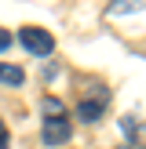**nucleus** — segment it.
Here are the masks:
<instances>
[{
    "label": "nucleus",
    "instance_id": "obj_1",
    "mask_svg": "<svg viewBox=\"0 0 146 149\" xmlns=\"http://www.w3.org/2000/svg\"><path fill=\"white\" fill-rule=\"evenodd\" d=\"M18 44L29 55H36V58H44V55L55 51V36H51L48 29H40V26H22L18 29Z\"/></svg>",
    "mask_w": 146,
    "mask_h": 149
},
{
    "label": "nucleus",
    "instance_id": "obj_2",
    "mask_svg": "<svg viewBox=\"0 0 146 149\" xmlns=\"http://www.w3.org/2000/svg\"><path fill=\"white\" fill-rule=\"evenodd\" d=\"M40 142L44 146H66L69 142V120L66 116H44V124H40Z\"/></svg>",
    "mask_w": 146,
    "mask_h": 149
},
{
    "label": "nucleus",
    "instance_id": "obj_3",
    "mask_svg": "<svg viewBox=\"0 0 146 149\" xmlns=\"http://www.w3.org/2000/svg\"><path fill=\"white\" fill-rule=\"evenodd\" d=\"M102 106H106L102 98H84V102H77V120H80V124H95V120L102 116Z\"/></svg>",
    "mask_w": 146,
    "mask_h": 149
},
{
    "label": "nucleus",
    "instance_id": "obj_4",
    "mask_svg": "<svg viewBox=\"0 0 146 149\" xmlns=\"http://www.w3.org/2000/svg\"><path fill=\"white\" fill-rule=\"evenodd\" d=\"M121 127H124V135H128V138H135V146H142V149H146V124H142V120H135V116H124Z\"/></svg>",
    "mask_w": 146,
    "mask_h": 149
},
{
    "label": "nucleus",
    "instance_id": "obj_5",
    "mask_svg": "<svg viewBox=\"0 0 146 149\" xmlns=\"http://www.w3.org/2000/svg\"><path fill=\"white\" fill-rule=\"evenodd\" d=\"M22 80H26V73H22V65L0 62V84H7V87H18Z\"/></svg>",
    "mask_w": 146,
    "mask_h": 149
},
{
    "label": "nucleus",
    "instance_id": "obj_6",
    "mask_svg": "<svg viewBox=\"0 0 146 149\" xmlns=\"http://www.w3.org/2000/svg\"><path fill=\"white\" fill-rule=\"evenodd\" d=\"M128 11H142V0H110V15H128Z\"/></svg>",
    "mask_w": 146,
    "mask_h": 149
},
{
    "label": "nucleus",
    "instance_id": "obj_7",
    "mask_svg": "<svg viewBox=\"0 0 146 149\" xmlns=\"http://www.w3.org/2000/svg\"><path fill=\"white\" fill-rule=\"evenodd\" d=\"M40 109H44V116H66V106H62L58 98H51V95L40 102Z\"/></svg>",
    "mask_w": 146,
    "mask_h": 149
},
{
    "label": "nucleus",
    "instance_id": "obj_8",
    "mask_svg": "<svg viewBox=\"0 0 146 149\" xmlns=\"http://www.w3.org/2000/svg\"><path fill=\"white\" fill-rule=\"evenodd\" d=\"M11 40H15V36H11V33H7V29H4V26H0V51H7V47H11Z\"/></svg>",
    "mask_w": 146,
    "mask_h": 149
},
{
    "label": "nucleus",
    "instance_id": "obj_9",
    "mask_svg": "<svg viewBox=\"0 0 146 149\" xmlns=\"http://www.w3.org/2000/svg\"><path fill=\"white\" fill-rule=\"evenodd\" d=\"M7 142H11V138H7V127H4V120H0V149H7Z\"/></svg>",
    "mask_w": 146,
    "mask_h": 149
}]
</instances>
